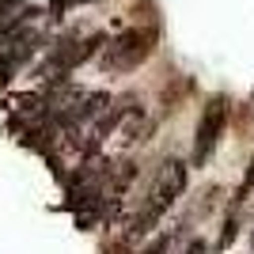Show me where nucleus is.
<instances>
[{
  "label": "nucleus",
  "instance_id": "obj_1",
  "mask_svg": "<svg viewBox=\"0 0 254 254\" xmlns=\"http://www.w3.org/2000/svg\"><path fill=\"white\" fill-rule=\"evenodd\" d=\"M182 190H186V163H182V159H163L159 171H156V179H152V186H148V193H144V201H140V209H137V216L129 220L126 235H122V247H126V251H137V243L163 220V212L182 197Z\"/></svg>",
  "mask_w": 254,
  "mask_h": 254
},
{
  "label": "nucleus",
  "instance_id": "obj_2",
  "mask_svg": "<svg viewBox=\"0 0 254 254\" xmlns=\"http://www.w3.org/2000/svg\"><path fill=\"white\" fill-rule=\"evenodd\" d=\"M156 50V27H129L118 38H110V46H103L99 68L103 72H133L152 57Z\"/></svg>",
  "mask_w": 254,
  "mask_h": 254
},
{
  "label": "nucleus",
  "instance_id": "obj_3",
  "mask_svg": "<svg viewBox=\"0 0 254 254\" xmlns=\"http://www.w3.org/2000/svg\"><path fill=\"white\" fill-rule=\"evenodd\" d=\"M224 129H228V99L224 95H212L209 103L201 106V118H197V129H193V167H201L205 159L216 152Z\"/></svg>",
  "mask_w": 254,
  "mask_h": 254
},
{
  "label": "nucleus",
  "instance_id": "obj_4",
  "mask_svg": "<svg viewBox=\"0 0 254 254\" xmlns=\"http://www.w3.org/2000/svg\"><path fill=\"white\" fill-rule=\"evenodd\" d=\"M251 193H254V156H251V163H247V175H243V182H239V190H235V205L247 201Z\"/></svg>",
  "mask_w": 254,
  "mask_h": 254
},
{
  "label": "nucleus",
  "instance_id": "obj_5",
  "mask_svg": "<svg viewBox=\"0 0 254 254\" xmlns=\"http://www.w3.org/2000/svg\"><path fill=\"white\" fill-rule=\"evenodd\" d=\"M235 235H239V220L228 216V220H224V232H220V251H228V247L235 243Z\"/></svg>",
  "mask_w": 254,
  "mask_h": 254
},
{
  "label": "nucleus",
  "instance_id": "obj_6",
  "mask_svg": "<svg viewBox=\"0 0 254 254\" xmlns=\"http://www.w3.org/2000/svg\"><path fill=\"white\" fill-rule=\"evenodd\" d=\"M15 68H19V64L11 61L8 53H0V87H4V84L11 80V76H15Z\"/></svg>",
  "mask_w": 254,
  "mask_h": 254
},
{
  "label": "nucleus",
  "instance_id": "obj_7",
  "mask_svg": "<svg viewBox=\"0 0 254 254\" xmlns=\"http://www.w3.org/2000/svg\"><path fill=\"white\" fill-rule=\"evenodd\" d=\"M167 247H171V235H159V239H156L144 254H167Z\"/></svg>",
  "mask_w": 254,
  "mask_h": 254
},
{
  "label": "nucleus",
  "instance_id": "obj_8",
  "mask_svg": "<svg viewBox=\"0 0 254 254\" xmlns=\"http://www.w3.org/2000/svg\"><path fill=\"white\" fill-rule=\"evenodd\" d=\"M182 254H205V243H201V239H190V243H186V251H182Z\"/></svg>",
  "mask_w": 254,
  "mask_h": 254
},
{
  "label": "nucleus",
  "instance_id": "obj_9",
  "mask_svg": "<svg viewBox=\"0 0 254 254\" xmlns=\"http://www.w3.org/2000/svg\"><path fill=\"white\" fill-rule=\"evenodd\" d=\"M80 4H91V0H80Z\"/></svg>",
  "mask_w": 254,
  "mask_h": 254
}]
</instances>
